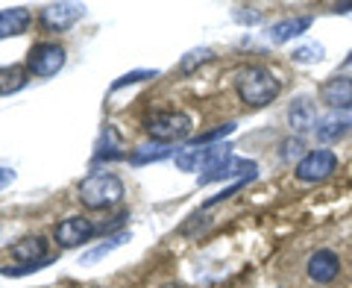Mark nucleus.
<instances>
[{
    "label": "nucleus",
    "instance_id": "6ab92c4d",
    "mask_svg": "<svg viewBox=\"0 0 352 288\" xmlns=\"http://www.w3.org/2000/svg\"><path fill=\"white\" fill-rule=\"evenodd\" d=\"M229 132H235V124H223V127H217V130H212V132H200V136L191 138V147H203V144L223 138V136H229Z\"/></svg>",
    "mask_w": 352,
    "mask_h": 288
},
{
    "label": "nucleus",
    "instance_id": "4be33fe9",
    "mask_svg": "<svg viewBox=\"0 0 352 288\" xmlns=\"http://www.w3.org/2000/svg\"><path fill=\"white\" fill-rule=\"evenodd\" d=\"M291 124H294V127H300V130L311 127V109L305 106V101H300V106L291 109Z\"/></svg>",
    "mask_w": 352,
    "mask_h": 288
},
{
    "label": "nucleus",
    "instance_id": "7ed1b4c3",
    "mask_svg": "<svg viewBox=\"0 0 352 288\" xmlns=\"http://www.w3.org/2000/svg\"><path fill=\"white\" fill-rule=\"evenodd\" d=\"M232 147L229 144H212V147H182L176 150V168L182 171H200V174H208L214 171L217 165H223L232 153H229Z\"/></svg>",
    "mask_w": 352,
    "mask_h": 288
},
{
    "label": "nucleus",
    "instance_id": "ddd939ff",
    "mask_svg": "<svg viewBox=\"0 0 352 288\" xmlns=\"http://www.w3.org/2000/svg\"><path fill=\"white\" fill-rule=\"evenodd\" d=\"M12 256L18 259V265H36L47 259V241L41 236H30L21 238L18 245H12Z\"/></svg>",
    "mask_w": 352,
    "mask_h": 288
},
{
    "label": "nucleus",
    "instance_id": "4468645a",
    "mask_svg": "<svg viewBox=\"0 0 352 288\" xmlns=\"http://www.w3.org/2000/svg\"><path fill=\"white\" fill-rule=\"evenodd\" d=\"M308 27H311V18L279 21V24H273V27H270L267 39H270V41H276V44H282V41H291V39H296V36H302V32H305Z\"/></svg>",
    "mask_w": 352,
    "mask_h": 288
},
{
    "label": "nucleus",
    "instance_id": "f8f14e48",
    "mask_svg": "<svg viewBox=\"0 0 352 288\" xmlns=\"http://www.w3.org/2000/svg\"><path fill=\"white\" fill-rule=\"evenodd\" d=\"M30 9L27 6H12V9H0V39L9 36H21L30 27Z\"/></svg>",
    "mask_w": 352,
    "mask_h": 288
},
{
    "label": "nucleus",
    "instance_id": "f257e3e1",
    "mask_svg": "<svg viewBox=\"0 0 352 288\" xmlns=\"http://www.w3.org/2000/svg\"><path fill=\"white\" fill-rule=\"evenodd\" d=\"M235 88H238V97H241V101H244L247 106L261 109V106H270V103L279 97L282 83L276 80V74H273V71L261 68V65H252V68H247V71L238 74Z\"/></svg>",
    "mask_w": 352,
    "mask_h": 288
},
{
    "label": "nucleus",
    "instance_id": "6e6552de",
    "mask_svg": "<svg viewBox=\"0 0 352 288\" xmlns=\"http://www.w3.org/2000/svg\"><path fill=\"white\" fill-rule=\"evenodd\" d=\"M256 174H258V168H256V162H250V159H238V156H229L223 165H217L214 171H208V174H203L200 180V185H208V183H220V180H256Z\"/></svg>",
    "mask_w": 352,
    "mask_h": 288
},
{
    "label": "nucleus",
    "instance_id": "a878e982",
    "mask_svg": "<svg viewBox=\"0 0 352 288\" xmlns=\"http://www.w3.org/2000/svg\"><path fill=\"white\" fill-rule=\"evenodd\" d=\"M332 12H338V15H340V12H352V0H349V3H335Z\"/></svg>",
    "mask_w": 352,
    "mask_h": 288
},
{
    "label": "nucleus",
    "instance_id": "0eeeda50",
    "mask_svg": "<svg viewBox=\"0 0 352 288\" xmlns=\"http://www.w3.org/2000/svg\"><path fill=\"white\" fill-rule=\"evenodd\" d=\"M94 232H100V229H97L91 220L82 215H74V218H65L62 224L53 229V238H56V245H62V247H80Z\"/></svg>",
    "mask_w": 352,
    "mask_h": 288
},
{
    "label": "nucleus",
    "instance_id": "1a4fd4ad",
    "mask_svg": "<svg viewBox=\"0 0 352 288\" xmlns=\"http://www.w3.org/2000/svg\"><path fill=\"white\" fill-rule=\"evenodd\" d=\"M82 3H47L41 9V24L47 30H68L82 18Z\"/></svg>",
    "mask_w": 352,
    "mask_h": 288
},
{
    "label": "nucleus",
    "instance_id": "39448f33",
    "mask_svg": "<svg viewBox=\"0 0 352 288\" xmlns=\"http://www.w3.org/2000/svg\"><path fill=\"white\" fill-rule=\"evenodd\" d=\"M338 168V156L332 150H311L305 153L296 165V180L300 183H323L335 174Z\"/></svg>",
    "mask_w": 352,
    "mask_h": 288
},
{
    "label": "nucleus",
    "instance_id": "9b49d317",
    "mask_svg": "<svg viewBox=\"0 0 352 288\" xmlns=\"http://www.w3.org/2000/svg\"><path fill=\"white\" fill-rule=\"evenodd\" d=\"M320 97L332 109H352V80L349 76H332L320 88Z\"/></svg>",
    "mask_w": 352,
    "mask_h": 288
},
{
    "label": "nucleus",
    "instance_id": "20e7f679",
    "mask_svg": "<svg viewBox=\"0 0 352 288\" xmlns=\"http://www.w3.org/2000/svg\"><path fill=\"white\" fill-rule=\"evenodd\" d=\"M144 130L153 136V141H159V144H170V141H182V138H188L191 136V118L185 115V112H156L153 118H147V124Z\"/></svg>",
    "mask_w": 352,
    "mask_h": 288
},
{
    "label": "nucleus",
    "instance_id": "f3484780",
    "mask_svg": "<svg viewBox=\"0 0 352 288\" xmlns=\"http://www.w3.org/2000/svg\"><path fill=\"white\" fill-rule=\"evenodd\" d=\"M124 241H129V232H118V236H112V238H106L100 247L97 250H91V253H85L82 256V262H97V259H103L106 253H112V250H118Z\"/></svg>",
    "mask_w": 352,
    "mask_h": 288
},
{
    "label": "nucleus",
    "instance_id": "dca6fc26",
    "mask_svg": "<svg viewBox=\"0 0 352 288\" xmlns=\"http://www.w3.org/2000/svg\"><path fill=\"white\" fill-rule=\"evenodd\" d=\"M30 80H27V74L21 71V68H0V94H12V92H21Z\"/></svg>",
    "mask_w": 352,
    "mask_h": 288
},
{
    "label": "nucleus",
    "instance_id": "5701e85b",
    "mask_svg": "<svg viewBox=\"0 0 352 288\" xmlns=\"http://www.w3.org/2000/svg\"><path fill=\"white\" fill-rule=\"evenodd\" d=\"M208 59H212V50H206V48H203V50H191V53H188V59L182 62V71H191L197 62L203 65V62H208Z\"/></svg>",
    "mask_w": 352,
    "mask_h": 288
},
{
    "label": "nucleus",
    "instance_id": "bb28decb",
    "mask_svg": "<svg viewBox=\"0 0 352 288\" xmlns=\"http://www.w3.org/2000/svg\"><path fill=\"white\" fill-rule=\"evenodd\" d=\"M162 288H182V285H162Z\"/></svg>",
    "mask_w": 352,
    "mask_h": 288
},
{
    "label": "nucleus",
    "instance_id": "a211bd4d",
    "mask_svg": "<svg viewBox=\"0 0 352 288\" xmlns=\"http://www.w3.org/2000/svg\"><path fill=\"white\" fill-rule=\"evenodd\" d=\"M159 71H129L124 74L120 80L112 83V92H118V88H126V85H135V83H144V80H156Z\"/></svg>",
    "mask_w": 352,
    "mask_h": 288
},
{
    "label": "nucleus",
    "instance_id": "423d86ee",
    "mask_svg": "<svg viewBox=\"0 0 352 288\" xmlns=\"http://www.w3.org/2000/svg\"><path fill=\"white\" fill-rule=\"evenodd\" d=\"M62 65H65V48H62V44H56V41L36 44V48L30 50V56H27V68H30V74H36V76L59 74Z\"/></svg>",
    "mask_w": 352,
    "mask_h": 288
},
{
    "label": "nucleus",
    "instance_id": "9d476101",
    "mask_svg": "<svg viewBox=\"0 0 352 288\" xmlns=\"http://www.w3.org/2000/svg\"><path fill=\"white\" fill-rule=\"evenodd\" d=\"M338 274H340V259L332 250H317L314 256L308 259V276H311L314 282H320V285L335 282Z\"/></svg>",
    "mask_w": 352,
    "mask_h": 288
},
{
    "label": "nucleus",
    "instance_id": "2eb2a0df",
    "mask_svg": "<svg viewBox=\"0 0 352 288\" xmlns=\"http://www.w3.org/2000/svg\"><path fill=\"white\" fill-rule=\"evenodd\" d=\"M173 153L170 144H159V141H153V144H144V147H138L135 153L129 156L132 165H147V162H162V159H168Z\"/></svg>",
    "mask_w": 352,
    "mask_h": 288
},
{
    "label": "nucleus",
    "instance_id": "f03ea898",
    "mask_svg": "<svg viewBox=\"0 0 352 288\" xmlns=\"http://www.w3.org/2000/svg\"><path fill=\"white\" fill-rule=\"evenodd\" d=\"M124 200V183L109 171L88 174L80 183V203L88 209H112Z\"/></svg>",
    "mask_w": 352,
    "mask_h": 288
},
{
    "label": "nucleus",
    "instance_id": "aec40b11",
    "mask_svg": "<svg viewBox=\"0 0 352 288\" xmlns=\"http://www.w3.org/2000/svg\"><path fill=\"white\" fill-rule=\"evenodd\" d=\"M50 262H53V256H47L44 262H36V265H15V268H12V265H6V268H0V274H3V276H27V274L41 271L44 265H50Z\"/></svg>",
    "mask_w": 352,
    "mask_h": 288
},
{
    "label": "nucleus",
    "instance_id": "412c9836",
    "mask_svg": "<svg viewBox=\"0 0 352 288\" xmlns=\"http://www.w3.org/2000/svg\"><path fill=\"white\" fill-rule=\"evenodd\" d=\"M346 127H349L346 121H326V124L317 130V136H320L323 141H332V138H340V136H344Z\"/></svg>",
    "mask_w": 352,
    "mask_h": 288
},
{
    "label": "nucleus",
    "instance_id": "b1692460",
    "mask_svg": "<svg viewBox=\"0 0 352 288\" xmlns=\"http://www.w3.org/2000/svg\"><path fill=\"white\" fill-rule=\"evenodd\" d=\"M323 56V50L320 48H302V50H296L294 53V59L296 62H314V59H320Z\"/></svg>",
    "mask_w": 352,
    "mask_h": 288
},
{
    "label": "nucleus",
    "instance_id": "393cba45",
    "mask_svg": "<svg viewBox=\"0 0 352 288\" xmlns=\"http://www.w3.org/2000/svg\"><path fill=\"white\" fill-rule=\"evenodd\" d=\"M12 180H15V171L12 168H0V192L12 185Z\"/></svg>",
    "mask_w": 352,
    "mask_h": 288
}]
</instances>
